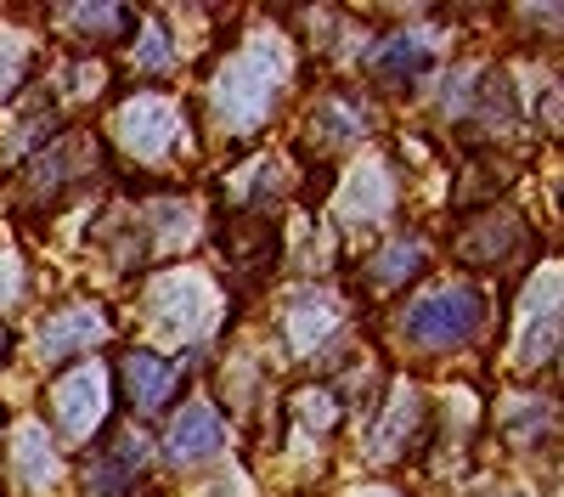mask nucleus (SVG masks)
<instances>
[{"label": "nucleus", "mask_w": 564, "mask_h": 497, "mask_svg": "<svg viewBox=\"0 0 564 497\" xmlns=\"http://www.w3.org/2000/svg\"><path fill=\"white\" fill-rule=\"evenodd\" d=\"M282 90V57L271 45H243V52H231L215 74V90H209V114L220 119L226 136H249L271 102Z\"/></svg>", "instance_id": "f257e3e1"}, {"label": "nucleus", "mask_w": 564, "mask_h": 497, "mask_svg": "<svg viewBox=\"0 0 564 497\" xmlns=\"http://www.w3.org/2000/svg\"><path fill=\"white\" fill-rule=\"evenodd\" d=\"M486 323V300L463 283H441L430 294H417L401 316V334L417 345V350H457L480 334Z\"/></svg>", "instance_id": "f03ea898"}, {"label": "nucleus", "mask_w": 564, "mask_h": 497, "mask_svg": "<svg viewBox=\"0 0 564 497\" xmlns=\"http://www.w3.org/2000/svg\"><path fill=\"white\" fill-rule=\"evenodd\" d=\"M113 142L130 153V159H170L181 148V114L164 102V97H130L119 114H113Z\"/></svg>", "instance_id": "7ed1b4c3"}, {"label": "nucleus", "mask_w": 564, "mask_h": 497, "mask_svg": "<svg viewBox=\"0 0 564 497\" xmlns=\"http://www.w3.org/2000/svg\"><path fill=\"white\" fill-rule=\"evenodd\" d=\"M148 311H153V323L170 328L175 339L204 334L209 316H215V294H209L204 278H193V271H164V278L148 289Z\"/></svg>", "instance_id": "20e7f679"}, {"label": "nucleus", "mask_w": 564, "mask_h": 497, "mask_svg": "<svg viewBox=\"0 0 564 497\" xmlns=\"http://www.w3.org/2000/svg\"><path fill=\"white\" fill-rule=\"evenodd\" d=\"M220 441H226V430H220V413H215V407H209V401H186L181 413L170 419L164 458H170L175 469H186V464H198V458H215Z\"/></svg>", "instance_id": "39448f33"}, {"label": "nucleus", "mask_w": 564, "mask_h": 497, "mask_svg": "<svg viewBox=\"0 0 564 497\" xmlns=\"http://www.w3.org/2000/svg\"><path fill=\"white\" fill-rule=\"evenodd\" d=\"M102 407H108V379H102V368L68 374V379L57 385V396H52V413H57L63 435H74V441H85L90 430L102 424Z\"/></svg>", "instance_id": "423d86ee"}, {"label": "nucleus", "mask_w": 564, "mask_h": 497, "mask_svg": "<svg viewBox=\"0 0 564 497\" xmlns=\"http://www.w3.org/2000/svg\"><path fill=\"white\" fill-rule=\"evenodd\" d=\"M390 209H395V181L384 175V164H361L339 193V220L345 226H379Z\"/></svg>", "instance_id": "0eeeda50"}, {"label": "nucleus", "mask_w": 564, "mask_h": 497, "mask_svg": "<svg viewBox=\"0 0 564 497\" xmlns=\"http://www.w3.org/2000/svg\"><path fill=\"white\" fill-rule=\"evenodd\" d=\"M119 374H124V390L135 401V413H159V407L170 401V390H175V361L153 356V350H124Z\"/></svg>", "instance_id": "6e6552de"}, {"label": "nucleus", "mask_w": 564, "mask_h": 497, "mask_svg": "<svg viewBox=\"0 0 564 497\" xmlns=\"http://www.w3.org/2000/svg\"><path fill=\"white\" fill-rule=\"evenodd\" d=\"M108 334V323L90 305H68V311H57V316H45L40 323V361H63V356H74V350H85V345H97Z\"/></svg>", "instance_id": "1a4fd4ad"}, {"label": "nucleus", "mask_w": 564, "mask_h": 497, "mask_svg": "<svg viewBox=\"0 0 564 497\" xmlns=\"http://www.w3.org/2000/svg\"><path fill=\"white\" fill-rule=\"evenodd\" d=\"M141 464H148V446H141V435L135 430H119L113 441H108V452L102 458H90V497H119L135 475H141Z\"/></svg>", "instance_id": "9d476101"}, {"label": "nucleus", "mask_w": 564, "mask_h": 497, "mask_svg": "<svg viewBox=\"0 0 564 497\" xmlns=\"http://www.w3.org/2000/svg\"><path fill=\"white\" fill-rule=\"evenodd\" d=\"M12 452H18V486H23V491L45 497V491L63 480V458H57L52 435H45L40 424H23L18 441H12Z\"/></svg>", "instance_id": "9b49d317"}, {"label": "nucleus", "mask_w": 564, "mask_h": 497, "mask_svg": "<svg viewBox=\"0 0 564 497\" xmlns=\"http://www.w3.org/2000/svg\"><path fill=\"white\" fill-rule=\"evenodd\" d=\"M558 350V278L542 271V305L525 311V328H520V361L536 368V361H553Z\"/></svg>", "instance_id": "f8f14e48"}, {"label": "nucleus", "mask_w": 564, "mask_h": 497, "mask_svg": "<svg viewBox=\"0 0 564 497\" xmlns=\"http://www.w3.org/2000/svg\"><path fill=\"white\" fill-rule=\"evenodd\" d=\"M430 63H435L430 34H390L379 52H372V74H379L384 85H412Z\"/></svg>", "instance_id": "ddd939ff"}, {"label": "nucleus", "mask_w": 564, "mask_h": 497, "mask_svg": "<svg viewBox=\"0 0 564 497\" xmlns=\"http://www.w3.org/2000/svg\"><path fill=\"white\" fill-rule=\"evenodd\" d=\"M334 328H339V300L334 294H300L289 305V339H294V350H316Z\"/></svg>", "instance_id": "4468645a"}, {"label": "nucleus", "mask_w": 564, "mask_h": 497, "mask_svg": "<svg viewBox=\"0 0 564 497\" xmlns=\"http://www.w3.org/2000/svg\"><path fill=\"white\" fill-rule=\"evenodd\" d=\"M417 271H423V244H417V238H401V244H390L379 260H372L367 278L379 283V289H395V283L417 278Z\"/></svg>", "instance_id": "2eb2a0df"}, {"label": "nucleus", "mask_w": 564, "mask_h": 497, "mask_svg": "<svg viewBox=\"0 0 564 497\" xmlns=\"http://www.w3.org/2000/svg\"><path fill=\"white\" fill-rule=\"evenodd\" d=\"M390 401H395V407L384 413L379 435H372V458H390V441H406V435H412V424H417V396H412L406 385H401Z\"/></svg>", "instance_id": "dca6fc26"}, {"label": "nucleus", "mask_w": 564, "mask_h": 497, "mask_svg": "<svg viewBox=\"0 0 564 497\" xmlns=\"http://www.w3.org/2000/svg\"><path fill=\"white\" fill-rule=\"evenodd\" d=\"M23 68H29V40H23V34H12V29H0V102L18 97Z\"/></svg>", "instance_id": "f3484780"}, {"label": "nucleus", "mask_w": 564, "mask_h": 497, "mask_svg": "<svg viewBox=\"0 0 564 497\" xmlns=\"http://www.w3.org/2000/svg\"><path fill=\"white\" fill-rule=\"evenodd\" d=\"M57 23H68L74 34L85 29V34H119L130 18L119 12V7H68V12H57Z\"/></svg>", "instance_id": "a211bd4d"}, {"label": "nucleus", "mask_w": 564, "mask_h": 497, "mask_svg": "<svg viewBox=\"0 0 564 497\" xmlns=\"http://www.w3.org/2000/svg\"><path fill=\"white\" fill-rule=\"evenodd\" d=\"M141 74H159V68H170L175 63V45H170V34L164 29H148L141 34V45H135V57H130Z\"/></svg>", "instance_id": "6ab92c4d"}, {"label": "nucleus", "mask_w": 564, "mask_h": 497, "mask_svg": "<svg viewBox=\"0 0 564 497\" xmlns=\"http://www.w3.org/2000/svg\"><path fill=\"white\" fill-rule=\"evenodd\" d=\"M18 300H23V266L0 255V305H18Z\"/></svg>", "instance_id": "aec40b11"}, {"label": "nucleus", "mask_w": 564, "mask_h": 497, "mask_svg": "<svg viewBox=\"0 0 564 497\" xmlns=\"http://www.w3.org/2000/svg\"><path fill=\"white\" fill-rule=\"evenodd\" d=\"M356 497H395V491H356Z\"/></svg>", "instance_id": "412c9836"}, {"label": "nucleus", "mask_w": 564, "mask_h": 497, "mask_svg": "<svg viewBox=\"0 0 564 497\" xmlns=\"http://www.w3.org/2000/svg\"><path fill=\"white\" fill-rule=\"evenodd\" d=\"M0 350H7V328H0Z\"/></svg>", "instance_id": "4be33fe9"}]
</instances>
